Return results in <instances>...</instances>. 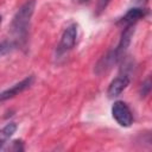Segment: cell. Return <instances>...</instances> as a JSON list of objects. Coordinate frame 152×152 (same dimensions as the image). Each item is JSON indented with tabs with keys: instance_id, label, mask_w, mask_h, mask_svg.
<instances>
[{
	"instance_id": "6da1fadb",
	"label": "cell",
	"mask_w": 152,
	"mask_h": 152,
	"mask_svg": "<svg viewBox=\"0 0 152 152\" xmlns=\"http://www.w3.org/2000/svg\"><path fill=\"white\" fill-rule=\"evenodd\" d=\"M34 8H36V0H28L17 11V13L13 17L11 28L18 43L24 42L27 38L28 26H30V21L33 15Z\"/></svg>"
},
{
	"instance_id": "7a4b0ae2",
	"label": "cell",
	"mask_w": 152,
	"mask_h": 152,
	"mask_svg": "<svg viewBox=\"0 0 152 152\" xmlns=\"http://www.w3.org/2000/svg\"><path fill=\"white\" fill-rule=\"evenodd\" d=\"M112 115L114 120L122 127H129L133 124V114L131 108L124 101L114 102L112 107Z\"/></svg>"
},
{
	"instance_id": "3957f363",
	"label": "cell",
	"mask_w": 152,
	"mask_h": 152,
	"mask_svg": "<svg viewBox=\"0 0 152 152\" xmlns=\"http://www.w3.org/2000/svg\"><path fill=\"white\" fill-rule=\"evenodd\" d=\"M76 39H77V25L71 24L64 30L61 37V42L57 46V53L63 55L69 50H71L76 44Z\"/></svg>"
},
{
	"instance_id": "277c9868",
	"label": "cell",
	"mask_w": 152,
	"mask_h": 152,
	"mask_svg": "<svg viewBox=\"0 0 152 152\" xmlns=\"http://www.w3.org/2000/svg\"><path fill=\"white\" fill-rule=\"evenodd\" d=\"M33 81H34V77L33 76H27L24 80H21L20 82H18V83L13 84L12 87L5 89L4 91L0 93V102L6 101V100H10V99L19 95L20 93H23L24 90H26L27 88H30L32 86Z\"/></svg>"
},
{
	"instance_id": "5b68a950",
	"label": "cell",
	"mask_w": 152,
	"mask_h": 152,
	"mask_svg": "<svg viewBox=\"0 0 152 152\" xmlns=\"http://www.w3.org/2000/svg\"><path fill=\"white\" fill-rule=\"evenodd\" d=\"M119 61H120V58L118 57V55L115 53V51H114V49H113V50L108 51L104 56H102V57L99 59V62H97L96 65H95L94 71H95V74H97V75L104 74V72H107L108 70H110Z\"/></svg>"
},
{
	"instance_id": "8992f818",
	"label": "cell",
	"mask_w": 152,
	"mask_h": 152,
	"mask_svg": "<svg viewBox=\"0 0 152 152\" xmlns=\"http://www.w3.org/2000/svg\"><path fill=\"white\" fill-rule=\"evenodd\" d=\"M128 84H129V77L127 75H119L108 86V90H107L108 97L114 99L119 96L128 87Z\"/></svg>"
},
{
	"instance_id": "52a82bcc",
	"label": "cell",
	"mask_w": 152,
	"mask_h": 152,
	"mask_svg": "<svg viewBox=\"0 0 152 152\" xmlns=\"http://www.w3.org/2000/svg\"><path fill=\"white\" fill-rule=\"evenodd\" d=\"M133 33H134V25H126L122 33H121V38L119 40V44L116 45V48L114 49L115 53L118 55V57L121 59L124 53L126 52L127 48L131 44V39L133 37Z\"/></svg>"
},
{
	"instance_id": "ba28073f",
	"label": "cell",
	"mask_w": 152,
	"mask_h": 152,
	"mask_svg": "<svg viewBox=\"0 0 152 152\" xmlns=\"http://www.w3.org/2000/svg\"><path fill=\"white\" fill-rule=\"evenodd\" d=\"M147 11L145 8H140V7H134V8H131L126 12V14L121 18V20L119 21L120 24H125L126 25H134L138 20L142 19L145 15H146Z\"/></svg>"
},
{
	"instance_id": "9c48e42d",
	"label": "cell",
	"mask_w": 152,
	"mask_h": 152,
	"mask_svg": "<svg viewBox=\"0 0 152 152\" xmlns=\"http://www.w3.org/2000/svg\"><path fill=\"white\" fill-rule=\"evenodd\" d=\"M15 131H17V124H14V122H10L2 129H0V148L4 147L6 141L13 135V133Z\"/></svg>"
},
{
	"instance_id": "30bf717a",
	"label": "cell",
	"mask_w": 152,
	"mask_h": 152,
	"mask_svg": "<svg viewBox=\"0 0 152 152\" xmlns=\"http://www.w3.org/2000/svg\"><path fill=\"white\" fill-rule=\"evenodd\" d=\"M15 46H17V43L15 42H12V40L1 42L0 43V57L4 56V55H7L8 52H11Z\"/></svg>"
},
{
	"instance_id": "8fae6325",
	"label": "cell",
	"mask_w": 152,
	"mask_h": 152,
	"mask_svg": "<svg viewBox=\"0 0 152 152\" xmlns=\"http://www.w3.org/2000/svg\"><path fill=\"white\" fill-rule=\"evenodd\" d=\"M150 90H151V80H150V77H147L145 80V82H142V84L140 87V95H141V97L146 96L150 93Z\"/></svg>"
},
{
	"instance_id": "7c38bea8",
	"label": "cell",
	"mask_w": 152,
	"mask_h": 152,
	"mask_svg": "<svg viewBox=\"0 0 152 152\" xmlns=\"http://www.w3.org/2000/svg\"><path fill=\"white\" fill-rule=\"evenodd\" d=\"M109 1L110 0H97V13H101L102 11H104Z\"/></svg>"
},
{
	"instance_id": "4fadbf2b",
	"label": "cell",
	"mask_w": 152,
	"mask_h": 152,
	"mask_svg": "<svg viewBox=\"0 0 152 152\" xmlns=\"http://www.w3.org/2000/svg\"><path fill=\"white\" fill-rule=\"evenodd\" d=\"M12 144H13V147H10V150H14V151H23L24 150L23 142L20 140H14Z\"/></svg>"
},
{
	"instance_id": "5bb4252c",
	"label": "cell",
	"mask_w": 152,
	"mask_h": 152,
	"mask_svg": "<svg viewBox=\"0 0 152 152\" xmlns=\"http://www.w3.org/2000/svg\"><path fill=\"white\" fill-rule=\"evenodd\" d=\"M134 2H137V4H145V2H147V0H134Z\"/></svg>"
},
{
	"instance_id": "9a60e30c",
	"label": "cell",
	"mask_w": 152,
	"mask_h": 152,
	"mask_svg": "<svg viewBox=\"0 0 152 152\" xmlns=\"http://www.w3.org/2000/svg\"><path fill=\"white\" fill-rule=\"evenodd\" d=\"M1 23H2V17L0 15V25H1Z\"/></svg>"
}]
</instances>
